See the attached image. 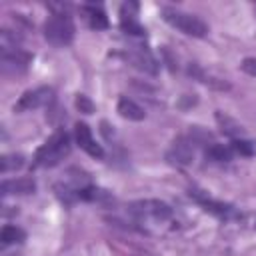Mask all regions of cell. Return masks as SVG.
<instances>
[{"instance_id": "obj_16", "label": "cell", "mask_w": 256, "mask_h": 256, "mask_svg": "<svg viewBox=\"0 0 256 256\" xmlns=\"http://www.w3.org/2000/svg\"><path fill=\"white\" fill-rule=\"evenodd\" d=\"M232 156H234L232 148L230 146H224V144H212L206 150V158L210 162H230Z\"/></svg>"}, {"instance_id": "obj_19", "label": "cell", "mask_w": 256, "mask_h": 256, "mask_svg": "<svg viewBox=\"0 0 256 256\" xmlns=\"http://www.w3.org/2000/svg\"><path fill=\"white\" fill-rule=\"evenodd\" d=\"M76 106H78V108H80V112H84V114H90V112L94 110L92 102H90L84 94H78V98H76Z\"/></svg>"}, {"instance_id": "obj_8", "label": "cell", "mask_w": 256, "mask_h": 256, "mask_svg": "<svg viewBox=\"0 0 256 256\" xmlns=\"http://www.w3.org/2000/svg\"><path fill=\"white\" fill-rule=\"evenodd\" d=\"M74 136H76V144L90 156L94 158H104V150L102 146L96 142V138L92 136V130L86 122H76L74 126Z\"/></svg>"}, {"instance_id": "obj_1", "label": "cell", "mask_w": 256, "mask_h": 256, "mask_svg": "<svg viewBox=\"0 0 256 256\" xmlns=\"http://www.w3.org/2000/svg\"><path fill=\"white\" fill-rule=\"evenodd\" d=\"M70 152V136L66 130H56L36 152L34 166L38 168H50L60 164Z\"/></svg>"}, {"instance_id": "obj_15", "label": "cell", "mask_w": 256, "mask_h": 256, "mask_svg": "<svg viewBox=\"0 0 256 256\" xmlns=\"http://www.w3.org/2000/svg\"><path fill=\"white\" fill-rule=\"evenodd\" d=\"M24 240H26V232L22 228L14 226V224H6L2 228V232H0V242L4 246H8V244H20Z\"/></svg>"}, {"instance_id": "obj_20", "label": "cell", "mask_w": 256, "mask_h": 256, "mask_svg": "<svg viewBox=\"0 0 256 256\" xmlns=\"http://www.w3.org/2000/svg\"><path fill=\"white\" fill-rule=\"evenodd\" d=\"M240 70L250 76H256V58H244L240 62Z\"/></svg>"}, {"instance_id": "obj_14", "label": "cell", "mask_w": 256, "mask_h": 256, "mask_svg": "<svg viewBox=\"0 0 256 256\" xmlns=\"http://www.w3.org/2000/svg\"><path fill=\"white\" fill-rule=\"evenodd\" d=\"M216 122H218L220 130H222L226 136H230L232 140L242 138V134H244V126L238 124L234 118H230V116H226V114H222V112H216Z\"/></svg>"}, {"instance_id": "obj_17", "label": "cell", "mask_w": 256, "mask_h": 256, "mask_svg": "<svg viewBox=\"0 0 256 256\" xmlns=\"http://www.w3.org/2000/svg\"><path fill=\"white\" fill-rule=\"evenodd\" d=\"M230 148H232L234 154H240V156H254V154H256V140L238 138V140H232Z\"/></svg>"}, {"instance_id": "obj_5", "label": "cell", "mask_w": 256, "mask_h": 256, "mask_svg": "<svg viewBox=\"0 0 256 256\" xmlns=\"http://www.w3.org/2000/svg\"><path fill=\"white\" fill-rule=\"evenodd\" d=\"M50 102H52V88L40 86V88H34V90H26L20 96V100L14 104V110L16 112H30V110L42 108Z\"/></svg>"}, {"instance_id": "obj_9", "label": "cell", "mask_w": 256, "mask_h": 256, "mask_svg": "<svg viewBox=\"0 0 256 256\" xmlns=\"http://www.w3.org/2000/svg\"><path fill=\"white\" fill-rule=\"evenodd\" d=\"M166 158H168V162L178 164V166L190 164L192 158H194V144H192V140H188L186 136L176 138V140L172 142V146H170Z\"/></svg>"}, {"instance_id": "obj_7", "label": "cell", "mask_w": 256, "mask_h": 256, "mask_svg": "<svg viewBox=\"0 0 256 256\" xmlns=\"http://www.w3.org/2000/svg\"><path fill=\"white\" fill-rule=\"evenodd\" d=\"M124 56H126V60H128L134 68H138L140 72H146V74H156V72H158V62H156V58H154L146 48H142V46H130Z\"/></svg>"}, {"instance_id": "obj_4", "label": "cell", "mask_w": 256, "mask_h": 256, "mask_svg": "<svg viewBox=\"0 0 256 256\" xmlns=\"http://www.w3.org/2000/svg\"><path fill=\"white\" fill-rule=\"evenodd\" d=\"M128 212L140 222H164L172 216V208L162 200H138L128 206Z\"/></svg>"}, {"instance_id": "obj_12", "label": "cell", "mask_w": 256, "mask_h": 256, "mask_svg": "<svg viewBox=\"0 0 256 256\" xmlns=\"http://www.w3.org/2000/svg\"><path fill=\"white\" fill-rule=\"evenodd\" d=\"M34 190H36V182L32 178H28V176L2 182V194L4 196H10V194H32Z\"/></svg>"}, {"instance_id": "obj_6", "label": "cell", "mask_w": 256, "mask_h": 256, "mask_svg": "<svg viewBox=\"0 0 256 256\" xmlns=\"http://www.w3.org/2000/svg\"><path fill=\"white\" fill-rule=\"evenodd\" d=\"M30 62V54L20 50L18 46H2V56H0V64H2V72L4 74H16V72H24L26 66Z\"/></svg>"}, {"instance_id": "obj_10", "label": "cell", "mask_w": 256, "mask_h": 256, "mask_svg": "<svg viewBox=\"0 0 256 256\" xmlns=\"http://www.w3.org/2000/svg\"><path fill=\"white\" fill-rule=\"evenodd\" d=\"M136 10H138V6H136L134 2H126V4H122V8H120V28H122L126 34H130V36H142V34H144V28H142V24L138 22Z\"/></svg>"}, {"instance_id": "obj_13", "label": "cell", "mask_w": 256, "mask_h": 256, "mask_svg": "<svg viewBox=\"0 0 256 256\" xmlns=\"http://www.w3.org/2000/svg\"><path fill=\"white\" fill-rule=\"evenodd\" d=\"M118 114L122 118H126V120H134V122H140V120L146 118L144 108L138 102H134L132 98H128V96H122L118 100Z\"/></svg>"}, {"instance_id": "obj_3", "label": "cell", "mask_w": 256, "mask_h": 256, "mask_svg": "<svg viewBox=\"0 0 256 256\" xmlns=\"http://www.w3.org/2000/svg\"><path fill=\"white\" fill-rule=\"evenodd\" d=\"M74 20L68 12H52L44 22V38L54 46H68L74 40Z\"/></svg>"}, {"instance_id": "obj_18", "label": "cell", "mask_w": 256, "mask_h": 256, "mask_svg": "<svg viewBox=\"0 0 256 256\" xmlns=\"http://www.w3.org/2000/svg\"><path fill=\"white\" fill-rule=\"evenodd\" d=\"M22 164H24V156L22 154H4L0 158V170H2V174H8L12 170H18V168H22Z\"/></svg>"}, {"instance_id": "obj_2", "label": "cell", "mask_w": 256, "mask_h": 256, "mask_svg": "<svg viewBox=\"0 0 256 256\" xmlns=\"http://www.w3.org/2000/svg\"><path fill=\"white\" fill-rule=\"evenodd\" d=\"M162 18L176 30L192 38H204L208 34V24L196 14L178 10V8H162Z\"/></svg>"}, {"instance_id": "obj_11", "label": "cell", "mask_w": 256, "mask_h": 256, "mask_svg": "<svg viewBox=\"0 0 256 256\" xmlns=\"http://www.w3.org/2000/svg\"><path fill=\"white\" fill-rule=\"evenodd\" d=\"M80 12L84 14V18H86L90 28H94V30L108 28V16L102 10V6H98V4H84V6H80Z\"/></svg>"}]
</instances>
